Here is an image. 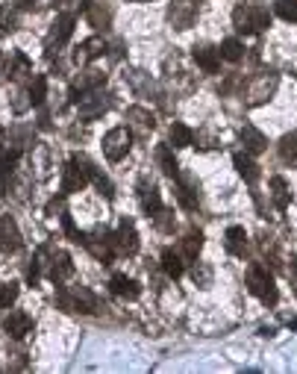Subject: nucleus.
<instances>
[{
	"mask_svg": "<svg viewBox=\"0 0 297 374\" xmlns=\"http://www.w3.org/2000/svg\"><path fill=\"white\" fill-rule=\"evenodd\" d=\"M129 148H133V133H129L127 127H115L103 136V154L109 162H121Z\"/></svg>",
	"mask_w": 297,
	"mask_h": 374,
	"instance_id": "6",
	"label": "nucleus"
},
{
	"mask_svg": "<svg viewBox=\"0 0 297 374\" xmlns=\"http://www.w3.org/2000/svg\"><path fill=\"white\" fill-rule=\"evenodd\" d=\"M82 12H86L89 24L97 30H106L112 24V12L106 4H101V0H86V4H82Z\"/></svg>",
	"mask_w": 297,
	"mask_h": 374,
	"instance_id": "18",
	"label": "nucleus"
},
{
	"mask_svg": "<svg viewBox=\"0 0 297 374\" xmlns=\"http://www.w3.org/2000/svg\"><path fill=\"white\" fill-rule=\"evenodd\" d=\"M32 318L27 316V313H21V310H9L6 316H4V330L12 336V339H24L27 333H32Z\"/></svg>",
	"mask_w": 297,
	"mask_h": 374,
	"instance_id": "14",
	"label": "nucleus"
},
{
	"mask_svg": "<svg viewBox=\"0 0 297 374\" xmlns=\"http://www.w3.org/2000/svg\"><path fill=\"white\" fill-rule=\"evenodd\" d=\"M18 301V283H4L0 286V306H12Z\"/></svg>",
	"mask_w": 297,
	"mask_h": 374,
	"instance_id": "37",
	"label": "nucleus"
},
{
	"mask_svg": "<svg viewBox=\"0 0 297 374\" xmlns=\"http://www.w3.org/2000/svg\"><path fill=\"white\" fill-rule=\"evenodd\" d=\"M74 274V263L68 251H53L51 248V263H47V278L53 283H65Z\"/></svg>",
	"mask_w": 297,
	"mask_h": 374,
	"instance_id": "13",
	"label": "nucleus"
},
{
	"mask_svg": "<svg viewBox=\"0 0 297 374\" xmlns=\"http://www.w3.org/2000/svg\"><path fill=\"white\" fill-rule=\"evenodd\" d=\"M271 201H274V206L279 209V213H286L289 209V201H291V192H289V186H286V180L283 177H271Z\"/></svg>",
	"mask_w": 297,
	"mask_h": 374,
	"instance_id": "26",
	"label": "nucleus"
},
{
	"mask_svg": "<svg viewBox=\"0 0 297 374\" xmlns=\"http://www.w3.org/2000/svg\"><path fill=\"white\" fill-rule=\"evenodd\" d=\"M277 151H279V159H283L286 166H297V133H289V136L279 139Z\"/></svg>",
	"mask_w": 297,
	"mask_h": 374,
	"instance_id": "31",
	"label": "nucleus"
},
{
	"mask_svg": "<svg viewBox=\"0 0 297 374\" xmlns=\"http://www.w3.org/2000/svg\"><path fill=\"white\" fill-rule=\"evenodd\" d=\"M218 51H221V59H227V62H241L244 59V44L239 39H224Z\"/></svg>",
	"mask_w": 297,
	"mask_h": 374,
	"instance_id": "33",
	"label": "nucleus"
},
{
	"mask_svg": "<svg viewBox=\"0 0 297 374\" xmlns=\"http://www.w3.org/2000/svg\"><path fill=\"white\" fill-rule=\"evenodd\" d=\"M177 183V201L183 209H197V204H201V192H197V183L191 180V177H174Z\"/></svg>",
	"mask_w": 297,
	"mask_h": 374,
	"instance_id": "15",
	"label": "nucleus"
},
{
	"mask_svg": "<svg viewBox=\"0 0 297 374\" xmlns=\"http://www.w3.org/2000/svg\"><path fill=\"white\" fill-rule=\"evenodd\" d=\"M156 162H159V168L171 177V180H174V177L179 174V166H177L174 151L168 148V144H159V148H156Z\"/></svg>",
	"mask_w": 297,
	"mask_h": 374,
	"instance_id": "30",
	"label": "nucleus"
},
{
	"mask_svg": "<svg viewBox=\"0 0 297 374\" xmlns=\"http://www.w3.org/2000/svg\"><path fill=\"white\" fill-rule=\"evenodd\" d=\"M15 27H18V18H15V12H12L9 6H0V39H6Z\"/></svg>",
	"mask_w": 297,
	"mask_h": 374,
	"instance_id": "35",
	"label": "nucleus"
},
{
	"mask_svg": "<svg viewBox=\"0 0 297 374\" xmlns=\"http://www.w3.org/2000/svg\"><path fill=\"white\" fill-rule=\"evenodd\" d=\"M0 74H6V68H4V56H0Z\"/></svg>",
	"mask_w": 297,
	"mask_h": 374,
	"instance_id": "42",
	"label": "nucleus"
},
{
	"mask_svg": "<svg viewBox=\"0 0 297 374\" xmlns=\"http://www.w3.org/2000/svg\"><path fill=\"white\" fill-rule=\"evenodd\" d=\"M106 54V42L101 39V36H94V39H86L82 42L77 51H74V62L77 65H86V62H91V59H97V56H103Z\"/></svg>",
	"mask_w": 297,
	"mask_h": 374,
	"instance_id": "19",
	"label": "nucleus"
},
{
	"mask_svg": "<svg viewBox=\"0 0 297 374\" xmlns=\"http://www.w3.org/2000/svg\"><path fill=\"white\" fill-rule=\"evenodd\" d=\"M109 289H112V295H118V298H129V301L141 295V286H139L133 278H127V274H112Z\"/></svg>",
	"mask_w": 297,
	"mask_h": 374,
	"instance_id": "21",
	"label": "nucleus"
},
{
	"mask_svg": "<svg viewBox=\"0 0 297 374\" xmlns=\"http://www.w3.org/2000/svg\"><path fill=\"white\" fill-rule=\"evenodd\" d=\"M162 268H165V274L168 278H183V271H186V266H183V256H179V251H174V248H165L162 251Z\"/></svg>",
	"mask_w": 297,
	"mask_h": 374,
	"instance_id": "27",
	"label": "nucleus"
},
{
	"mask_svg": "<svg viewBox=\"0 0 297 374\" xmlns=\"http://www.w3.org/2000/svg\"><path fill=\"white\" fill-rule=\"evenodd\" d=\"M74 24H77V18H74V15H68V12L59 15V18L53 21V30H51V36H47V56H53L56 47H62L65 42L74 36Z\"/></svg>",
	"mask_w": 297,
	"mask_h": 374,
	"instance_id": "10",
	"label": "nucleus"
},
{
	"mask_svg": "<svg viewBox=\"0 0 297 374\" xmlns=\"http://www.w3.org/2000/svg\"><path fill=\"white\" fill-rule=\"evenodd\" d=\"M133 4H144V0H133Z\"/></svg>",
	"mask_w": 297,
	"mask_h": 374,
	"instance_id": "43",
	"label": "nucleus"
},
{
	"mask_svg": "<svg viewBox=\"0 0 297 374\" xmlns=\"http://www.w3.org/2000/svg\"><path fill=\"white\" fill-rule=\"evenodd\" d=\"M247 289H251L265 306H277V301H279V292L274 286V278L268 274V268L259 266V263H253L251 268H247Z\"/></svg>",
	"mask_w": 297,
	"mask_h": 374,
	"instance_id": "3",
	"label": "nucleus"
},
{
	"mask_svg": "<svg viewBox=\"0 0 297 374\" xmlns=\"http://www.w3.org/2000/svg\"><path fill=\"white\" fill-rule=\"evenodd\" d=\"M233 162H236L239 174H241L244 180L256 189V180H259V166H256V162H253L251 156H247V154H236V156H233Z\"/></svg>",
	"mask_w": 297,
	"mask_h": 374,
	"instance_id": "28",
	"label": "nucleus"
},
{
	"mask_svg": "<svg viewBox=\"0 0 297 374\" xmlns=\"http://www.w3.org/2000/svg\"><path fill=\"white\" fill-rule=\"evenodd\" d=\"M18 159H21V148H4L0 151V189H9L15 168H18Z\"/></svg>",
	"mask_w": 297,
	"mask_h": 374,
	"instance_id": "17",
	"label": "nucleus"
},
{
	"mask_svg": "<svg viewBox=\"0 0 297 374\" xmlns=\"http://www.w3.org/2000/svg\"><path fill=\"white\" fill-rule=\"evenodd\" d=\"M91 174H94L91 159L86 154H74L68 159V166H65V171H62V194H74L80 189H86Z\"/></svg>",
	"mask_w": 297,
	"mask_h": 374,
	"instance_id": "2",
	"label": "nucleus"
},
{
	"mask_svg": "<svg viewBox=\"0 0 297 374\" xmlns=\"http://www.w3.org/2000/svg\"><path fill=\"white\" fill-rule=\"evenodd\" d=\"M153 221H156V227L162 233H174V227H177V221H174V213L171 209H159V213L153 216Z\"/></svg>",
	"mask_w": 297,
	"mask_h": 374,
	"instance_id": "36",
	"label": "nucleus"
},
{
	"mask_svg": "<svg viewBox=\"0 0 297 374\" xmlns=\"http://www.w3.org/2000/svg\"><path fill=\"white\" fill-rule=\"evenodd\" d=\"M168 139L174 142V148H189V144L194 142V133L186 127V124H179V121H174L171 124V130H168Z\"/></svg>",
	"mask_w": 297,
	"mask_h": 374,
	"instance_id": "32",
	"label": "nucleus"
},
{
	"mask_svg": "<svg viewBox=\"0 0 297 374\" xmlns=\"http://www.w3.org/2000/svg\"><path fill=\"white\" fill-rule=\"evenodd\" d=\"M291 274H294V280H297V256H291Z\"/></svg>",
	"mask_w": 297,
	"mask_h": 374,
	"instance_id": "41",
	"label": "nucleus"
},
{
	"mask_svg": "<svg viewBox=\"0 0 297 374\" xmlns=\"http://www.w3.org/2000/svg\"><path fill=\"white\" fill-rule=\"evenodd\" d=\"M56 304L65 313H94V306H97L94 295L86 286H59Z\"/></svg>",
	"mask_w": 297,
	"mask_h": 374,
	"instance_id": "4",
	"label": "nucleus"
},
{
	"mask_svg": "<svg viewBox=\"0 0 297 374\" xmlns=\"http://www.w3.org/2000/svg\"><path fill=\"white\" fill-rule=\"evenodd\" d=\"M201 248H203V233L201 230H189L183 239H179V256L183 259H197V254H201Z\"/></svg>",
	"mask_w": 297,
	"mask_h": 374,
	"instance_id": "24",
	"label": "nucleus"
},
{
	"mask_svg": "<svg viewBox=\"0 0 297 374\" xmlns=\"http://www.w3.org/2000/svg\"><path fill=\"white\" fill-rule=\"evenodd\" d=\"M239 139H241V144H244V154H262L268 148V139L259 133L256 127H241V133H239Z\"/></svg>",
	"mask_w": 297,
	"mask_h": 374,
	"instance_id": "22",
	"label": "nucleus"
},
{
	"mask_svg": "<svg viewBox=\"0 0 297 374\" xmlns=\"http://www.w3.org/2000/svg\"><path fill=\"white\" fill-rule=\"evenodd\" d=\"M277 86H279V74L277 71H259L256 77H251V83H247V89H244V104L247 106L265 104L268 97L277 92Z\"/></svg>",
	"mask_w": 297,
	"mask_h": 374,
	"instance_id": "5",
	"label": "nucleus"
},
{
	"mask_svg": "<svg viewBox=\"0 0 297 374\" xmlns=\"http://www.w3.org/2000/svg\"><path fill=\"white\" fill-rule=\"evenodd\" d=\"M127 121L133 124L141 136L151 133V130L156 127V118L151 116V109H144V106H129V109H127Z\"/></svg>",
	"mask_w": 297,
	"mask_h": 374,
	"instance_id": "23",
	"label": "nucleus"
},
{
	"mask_svg": "<svg viewBox=\"0 0 297 374\" xmlns=\"http://www.w3.org/2000/svg\"><path fill=\"white\" fill-rule=\"evenodd\" d=\"M44 97H47V77L44 74H36V77H32V83H30V104L32 106H42Z\"/></svg>",
	"mask_w": 297,
	"mask_h": 374,
	"instance_id": "34",
	"label": "nucleus"
},
{
	"mask_svg": "<svg viewBox=\"0 0 297 374\" xmlns=\"http://www.w3.org/2000/svg\"><path fill=\"white\" fill-rule=\"evenodd\" d=\"M109 239H112V248L124 256H133L139 251V233H136V224L129 218H121L118 230L109 233Z\"/></svg>",
	"mask_w": 297,
	"mask_h": 374,
	"instance_id": "8",
	"label": "nucleus"
},
{
	"mask_svg": "<svg viewBox=\"0 0 297 374\" xmlns=\"http://www.w3.org/2000/svg\"><path fill=\"white\" fill-rule=\"evenodd\" d=\"M101 86H106V74L103 71H82L74 83H71V101L74 104H80V97L82 94H89V92H94V89H101Z\"/></svg>",
	"mask_w": 297,
	"mask_h": 374,
	"instance_id": "11",
	"label": "nucleus"
},
{
	"mask_svg": "<svg viewBox=\"0 0 297 374\" xmlns=\"http://www.w3.org/2000/svg\"><path fill=\"white\" fill-rule=\"evenodd\" d=\"M227 251L233 256H244L247 254V233L244 227H229L227 230Z\"/></svg>",
	"mask_w": 297,
	"mask_h": 374,
	"instance_id": "29",
	"label": "nucleus"
},
{
	"mask_svg": "<svg viewBox=\"0 0 297 374\" xmlns=\"http://www.w3.org/2000/svg\"><path fill=\"white\" fill-rule=\"evenodd\" d=\"M194 62L201 65V68L206 71V74H218V68H221V51L218 47H212V44H194Z\"/></svg>",
	"mask_w": 297,
	"mask_h": 374,
	"instance_id": "16",
	"label": "nucleus"
},
{
	"mask_svg": "<svg viewBox=\"0 0 297 374\" xmlns=\"http://www.w3.org/2000/svg\"><path fill=\"white\" fill-rule=\"evenodd\" d=\"M6 74H9L12 80H24L27 74H32V62L27 59V54L15 51V54L9 56V62H6Z\"/></svg>",
	"mask_w": 297,
	"mask_h": 374,
	"instance_id": "25",
	"label": "nucleus"
},
{
	"mask_svg": "<svg viewBox=\"0 0 297 374\" xmlns=\"http://www.w3.org/2000/svg\"><path fill=\"white\" fill-rule=\"evenodd\" d=\"M233 27L241 36H259L265 27H271V12L256 4H239L233 9Z\"/></svg>",
	"mask_w": 297,
	"mask_h": 374,
	"instance_id": "1",
	"label": "nucleus"
},
{
	"mask_svg": "<svg viewBox=\"0 0 297 374\" xmlns=\"http://www.w3.org/2000/svg\"><path fill=\"white\" fill-rule=\"evenodd\" d=\"M112 106V94H103V92H89L80 97V118L86 121H94L97 116H103V112Z\"/></svg>",
	"mask_w": 297,
	"mask_h": 374,
	"instance_id": "9",
	"label": "nucleus"
},
{
	"mask_svg": "<svg viewBox=\"0 0 297 374\" xmlns=\"http://www.w3.org/2000/svg\"><path fill=\"white\" fill-rule=\"evenodd\" d=\"M139 204H141V209H144L147 216H156L159 209H162V198H159V189H156L153 183L141 180V183H139Z\"/></svg>",
	"mask_w": 297,
	"mask_h": 374,
	"instance_id": "20",
	"label": "nucleus"
},
{
	"mask_svg": "<svg viewBox=\"0 0 297 374\" xmlns=\"http://www.w3.org/2000/svg\"><path fill=\"white\" fill-rule=\"evenodd\" d=\"M21 245H24V239H21V230H18V224H15V218L0 213V248L6 254H15V251H21Z\"/></svg>",
	"mask_w": 297,
	"mask_h": 374,
	"instance_id": "12",
	"label": "nucleus"
},
{
	"mask_svg": "<svg viewBox=\"0 0 297 374\" xmlns=\"http://www.w3.org/2000/svg\"><path fill=\"white\" fill-rule=\"evenodd\" d=\"M277 15H279V18H286V21H297V0H279Z\"/></svg>",
	"mask_w": 297,
	"mask_h": 374,
	"instance_id": "38",
	"label": "nucleus"
},
{
	"mask_svg": "<svg viewBox=\"0 0 297 374\" xmlns=\"http://www.w3.org/2000/svg\"><path fill=\"white\" fill-rule=\"evenodd\" d=\"M197 15H201V4L197 0H171V6H168V21L174 30H189L197 21Z\"/></svg>",
	"mask_w": 297,
	"mask_h": 374,
	"instance_id": "7",
	"label": "nucleus"
},
{
	"mask_svg": "<svg viewBox=\"0 0 297 374\" xmlns=\"http://www.w3.org/2000/svg\"><path fill=\"white\" fill-rule=\"evenodd\" d=\"M36 6V0H18V9H32Z\"/></svg>",
	"mask_w": 297,
	"mask_h": 374,
	"instance_id": "40",
	"label": "nucleus"
},
{
	"mask_svg": "<svg viewBox=\"0 0 297 374\" xmlns=\"http://www.w3.org/2000/svg\"><path fill=\"white\" fill-rule=\"evenodd\" d=\"M91 180H94V186H97V189H101V192L106 194V198H112V194H115V192H112V183H109V177H103L97 168H94V174H91Z\"/></svg>",
	"mask_w": 297,
	"mask_h": 374,
	"instance_id": "39",
	"label": "nucleus"
}]
</instances>
